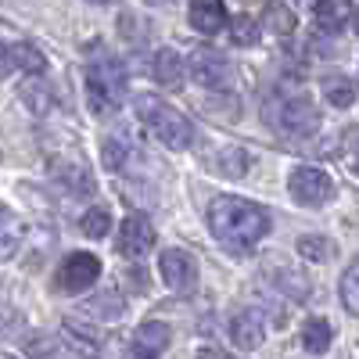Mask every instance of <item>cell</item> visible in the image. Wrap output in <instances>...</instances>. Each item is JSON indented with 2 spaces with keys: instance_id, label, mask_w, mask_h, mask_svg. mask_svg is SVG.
Wrapping results in <instances>:
<instances>
[{
  "instance_id": "cell-28",
  "label": "cell",
  "mask_w": 359,
  "mask_h": 359,
  "mask_svg": "<svg viewBox=\"0 0 359 359\" xmlns=\"http://www.w3.org/2000/svg\"><path fill=\"white\" fill-rule=\"evenodd\" d=\"M126 277H130V284H133L137 291H144V287H147V280H144L147 273H144V269H130V273H126Z\"/></svg>"
},
{
  "instance_id": "cell-23",
  "label": "cell",
  "mask_w": 359,
  "mask_h": 359,
  "mask_svg": "<svg viewBox=\"0 0 359 359\" xmlns=\"http://www.w3.org/2000/svg\"><path fill=\"white\" fill-rule=\"evenodd\" d=\"M79 230L86 237H104L111 230V216H108V208H90V212L79 219Z\"/></svg>"
},
{
  "instance_id": "cell-11",
  "label": "cell",
  "mask_w": 359,
  "mask_h": 359,
  "mask_svg": "<svg viewBox=\"0 0 359 359\" xmlns=\"http://www.w3.org/2000/svg\"><path fill=\"white\" fill-rule=\"evenodd\" d=\"M191 25L198 29L201 36H216L219 29L226 25L223 0H191Z\"/></svg>"
},
{
  "instance_id": "cell-9",
  "label": "cell",
  "mask_w": 359,
  "mask_h": 359,
  "mask_svg": "<svg viewBox=\"0 0 359 359\" xmlns=\"http://www.w3.org/2000/svg\"><path fill=\"white\" fill-rule=\"evenodd\" d=\"M151 248H155V226H151V219H147L144 212H133L123 223V252L133 255V259H140V255H147Z\"/></svg>"
},
{
  "instance_id": "cell-5",
  "label": "cell",
  "mask_w": 359,
  "mask_h": 359,
  "mask_svg": "<svg viewBox=\"0 0 359 359\" xmlns=\"http://www.w3.org/2000/svg\"><path fill=\"white\" fill-rule=\"evenodd\" d=\"M287 191L298 205H309V208H320L334 198V180L327 176L323 169H313V165H298L287 180Z\"/></svg>"
},
{
  "instance_id": "cell-12",
  "label": "cell",
  "mask_w": 359,
  "mask_h": 359,
  "mask_svg": "<svg viewBox=\"0 0 359 359\" xmlns=\"http://www.w3.org/2000/svg\"><path fill=\"white\" fill-rule=\"evenodd\" d=\"M165 345H169V327L158 323V320H147V323L137 327L130 352L133 355H158V352H165Z\"/></svg>"
},
{
  "instance_id": "cell-8",
  "label": "cell",
  "mask_w": 359,
  "mask_h": 359,
  "mask_svg": "<svg viewBox=\"0 0 359 359\" xmlns=\"http://www.w3.org/2000/svg\"><path fill=\"white\" fill-rule=\"evenodd\" d=\"M187 72L194 76V83H201L208 90H223L230 83V62H226L219 50H212V47L194 50L191 62H187Z\"/></svg>"
},
{
  "instance_id": "cell-22",
  "label": "cell",
  "mask_w": 359,
  "mask_h": 359,
  "mask_svg": "<svg viewBox=\"0 0 359 359\" xmlns=\"http://www.w3.org/2000/svg\"><path fill=\"white\" fill-rule=\"evenodd\" d=\"M230 33H233V43H237V47H252V43L259 40V22H255L252 15H237V18L230 22Z\"/></svg>"
},
{
  "instance_id": "cell-14",
  "label": "cell",
  "mask_w": 359,
  "mask_h": 359,
  "mask_svg": "<svg viewBox=\"0 0 359 359\" xmlns=\"http://www.w3.org/2000/svg\"><path fill=\"white\" fill-rule=\"evenodd\" d=\"M184 76H187L184 57H180L172 47L158 50V57H155V79H158L165 90H180V86H184Z\"/></svg>"
},
{
  "instance_id": "cell-15",
  "label": "cell",
  "mask_w": 359,
  "mask_h": 359,
  "mask_svg": "<svg viewBox=\"0 0 359 359\" xmlns=\"http://www.w3.org/2000/svg\"><path fill=\"white\" fill-rule=\"evenodd\" d=\"M320 90H323L327 104H334V108H352L359 101V90H355V83L348 76H323Z\"/></svg>"
},
{
  "instance_id": "cell-17",
  "label": "cell",
  "mask_w": 359,
  "mask_h": 359,
  "mask_svg": "<svg viewBox=\"0 0 359 359\" xmlns=\"http://www.w3.org/2000/svg\"><path fill=\"white\" fill-rule=\"evenodd\" d=\"M302 345H306V352H313V355L327 352V348H331V323L320 320V316L306 320V327H302Z\"/></svg>"
},
{
  "instance_id": "cell-4",
  "label": "cell",
  "mask_w": 359,
  "mask_h": 359,
  "mask_svg": "<svg viewBox=\"0 0 359 359\" xmlns=\"http://www.w3.org/2000/svg\"><path fill=\"white\" fill-rule=\"evenodd\" d=\"M266 115H269V123H273L277 130H284L291 137H313L320 130V111L306 97H287L277 108H269Z\"/></svg>"
},
{
  "instance_id": "cell-19",
  "label": "cell",
  "mask_w": 359,
  "mask_h": 359,
  "mask_svg": "<svg viewBox=\"0 0 359 359\" xmlns=\"http://www.w3.org/2000/svg\"><path fill=\"white\" fill-rule=\"evenodd\" d=\"M15 65L25 72V76H43L47 72V57L33 47V43H15Z\"/></svg>"
},
{
  "instance_id": "cell-3",
  "label": "cell",
  "mask_w": 359,
  "mask_h": 359,
  "mask_svg": "<svg viewBox=\"0 0 359 359\" xmlns=\"http://www.w3.org/2000/svg\"><path fill=\"white\" fill-rule=\"evenodd\" d=\"M126 94V69L123 62L115 57H97L90 62L86 69V97H90V108L94 111H104V108H115Z\"/></svg>"
},
{
  "instance_id": "cell-29",
  "label": "cell",
  "mask_w": 359,
  "mask_h": 359,
  "mask_svg": "<svg viewBox=\"0 0 359 359\" xmlns=\"http://www.w3.org/2000/svg\"><path fill=\"white\" fill-rule=\"evenodd\" d=\"M147 4H155V8H158V4H169V0H147Z\"/></svg>"
},
{
  "instance_id": "cell-25",
  "label": "cell",
  "mask_w": 359,
  "mask_h": 359,
  "mask_svg": "<svg viewBox=\"0 0 359 359\" xmlns=\"http://www.w3.org/2000/svg\"><path fill=\"white\" fill-rule=\"evenodd\" d=\"M219 158H226V165H219L226 176H245V169H248V165H245V162H248V155L241 151V147H230V151H223Z\"/></svg>"
},
{
  "instance_id": "cell-31",
  "label": "cell",
  "mask_w": 359,
  "mask_h": 359,
  "mask_svg": "<svg viewBox=\"0 0 359 359\" xmlns=\"http://www.w3.org/2000/svg\"><path fill=\"white\" fill-rule=\"evenodd\" d=\"M355 29H359V18H355Z\"/></svg>"
},
{
  "instance_id": "cell-10",
  "label": "cell",
  "mask_w": 359,
  "mask_h": 359,
  "mask_svg": "<svg viewBox=\"0 0 359 359\" xmlns=\"http://www.w3.org/2000/svg\"><path fill=\"white\" fill-rule=\"evenodd\" d=\"M230 338L233 345L241 348V352H252L262 345V316L255 309H245V313H237L230 320Z\"/></svg>"
},
{
  "instance_id": "cell-24",
  "label": "cell",
  "mask_w": 359,
  "mask_h": 359,
  "mask_svg": "<svg viewBox=\"0 0 359 359\" xmlns=\"http://www.w3.org/2000/svg\"><path fill=\"white\" fill-rule=\"evenodd\" d=\"M90 313L108 316V320H118V316H123V302H118V294H97L94 302H90Z\"/></svg>"
},
{
  "instance_id": "cell-26",
  "label": "cell",
  "mask_w": 359,
  "mask_h": 359,
  "mask_svg": "<svg viewBox=\"0 0 359 359\" xmlns=\"http://www.w3.org/2000/svg\"><path fill=\"white\" fill-rule=\"evenodd\" d=\"M123 162H126V147L118 140H104V165L108 169H123Z\"/></svg>"
},
{
  "instance_id": "cell-20",
  "label": "cell",
  "mask_w": 359,
  "mask_h": 359,
  "mask_svg": "<svg viewBox=\"0 0 359 359\" xmlns=\"http://www.w3.org/2000/svg\"><path fill=\"white\" fill-rule=\"evenodd\" d=\"M341 302L352 316H359V259L341 273Z\"/></svg>"
},
{
  "instance_id": "cell-13",
  "label": "cell",
  "mask_w": 359,
  "mask_h": 359,
  "mask_svg": "<svg viewBox=\"0 0 359 359\" xmlns=\"http://www.w3.org/2000/svg\"><path fill=\"white\" fill-rule=\"evenodd\" d=\"M313 15H316L320 29H327V33H341L345 22L352 18V4H348V0H316Z\"/></svg>"
},
{
  "instance_id": "cell-27",
  "label": "cell",
  "mask_w": 359,
  "mask_h": 359,
  "mask_svg": "<svg viewBox=\"0 0 359 359\" xmlns=\"http://www.w3.org/2000/svg\"><path fill=\"white\" fill-rule=\"evenodd\" d=\"M11 72H15V50H11L4 40H0V79L11 76Z\"/></svg>"
},
{
  "instance_id": "cell-1",
  "label": "cell",
  "mask_w": 359,
  "mask_h": 359,
  "mask_svg": "<svg viewBox=\"0 0 359 359\" xmlns=\"http://www.w3.org/2000/svg\"><path fill=\"white\" fill-rule=\"evenodd\" d=\"M208 230L212 237L230 248V252H248L252 245H259L266 230H269V216L266 208L245 201V198H233V194H223L208 205Z\"/></svg>"
},
{
  "instance_id": "cell-2",
  "label": "cell",
  "mask_w": 359,
  "mask_h": 359,
  "mask_svg": "<svg viewBox=\"0 0 359 359\" xmlns=\"http://www.w3.org/2000/svg\"><path fill=\"white\" fill-rule=\"evenodd\" d=\"M133 111H137V118H140V123L151 130L165 147H172V151H184V147H191L194 126H191L176 108L162 104L155 94H137V97H133Z\"/></svg>"
},
{
  "instance_id": "cell-21",
  "label": "cell",
  "mask_w": 359,
  "mask_h": 359,
  "mask_svg": "<svg viewBox=\"0 0 359 359\" xmlns=\"http://www.w3.org/2000/svg\"><path fill=\"white\" fill-rule=\"evenodd\" d=\"M298 255L309 259V262H327L331 259V241L316 237V233H306V237H298Z\"/></svg>"
},
{
  "instance_id": "cell-30",
  "label": "cell",
  "mask_w": 359,
  "mask_h": 359,
  "mask_svg": "<svg viewBox=\"0 0 359 359\" xmlns=\"http://www.w3.org/2000/svg\"><path fill=\"white\" fill-rule=\"evenodd\" d=\"M94 4H108V0H94Z\"/></svg>"
},
{
  "instance_id": "cell-18",
  "label": "cell",
  "mask_w": 359,
  "mask_h": 359,
  "mask_svg": "<svg viewBox=\"0 0 359 359\" xmlns=\"http://www.w3.org/2000/svg\"><path fill=\"white\" fill-rule=\"evenodd\" d=\"M294 25H298V22H294V11L284 8V4H277V0H269V4H266V29H269V33L291 36Z\"/></svg>"
},
{
  "instance_id": "cell-16",
  "label": "cell",
  "mask_w": 359,
  "mask_h": 359,
  "mask_svg": "<svg viewBox=\"0 0 359 359\" xmlns=\"http://www.w3.org/2000/svg\"><path fill=\"white\" fill-rule=\"evenodd\" d=\"M18 245H22V219L8 205H0V259H11Z\"/></svg>"
},
{
  "instance_id": "cell-7",
  "label": "cell",
  "mask_w": 359,
  "mask_h": 359,
  "mask_svg": "<svg viewBox=\"0 0 359 359\" xmlns=\"http://www.w3.org/2000/svg\"><path fill=\"white\" fill-rule=\"evenodd\" d=\"M97 277H101V262H97V255H90V252H76V255H69L62 266H57V287L69 291V294H79L86 287H94Z\"/></svg>"
},
{
  "instance_id": "cell-6",
  "label": "cell",
  "mask_w": 359,
  "mask_h": 359,
  "mask_svg": "<svg viewBox=\"0 0 359 359\" xmlns=\"http://www.w3.org/2000/svg\"><path fill=\"white\" fill-rule=\"evenodd\" d=\"M158 273H162L165 287L176 294H191L198 287V262L184 248H165L158 259Z\"/></svg>"
}]
</instances>
